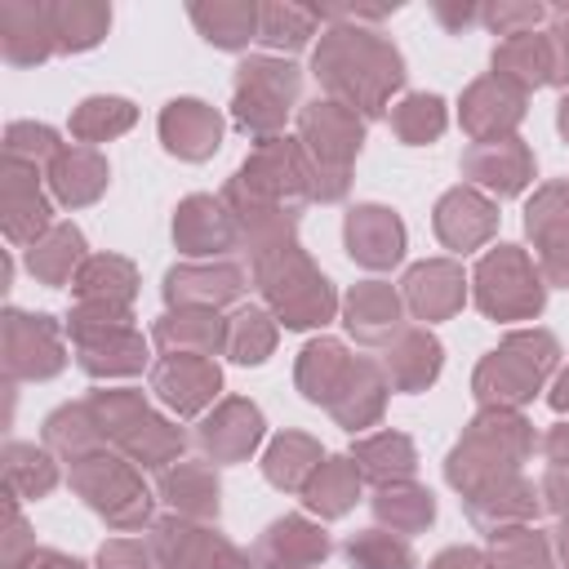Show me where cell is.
<instances>
[{
  "label": "cell",
  "mask_w": 569,
  "mask_h": 569,
  "mask_svg": "<svg viewBox=\"0 0 569 569\" xmlns=\"http://www.w3.org/2000/svg\"><path fill=\"white\" fill-rule=\"evenodd\" d=\"M316 76L342 107L351 111L360 107L365 116H378L405 71H400V53L378 31L329 27L316 49Z\"/></svg>",
  "instance_id": "1"
},
{
  "label": "cell",
  "mask_w": 569,
  "mask_h": 569,
  "mask_svg": "<svg viewBox=\"0 0 569 569\" xmlns=\"http://www.w3.org/2000/svg\"><path fill=\"white\" fill-rule=\"evenodd\" d=\"M258 280H262V293L276 302V311H280V320L289 329L325 325L333 316L329 280L316 276L293 244H280L271 258H258Z\"/></svg>",
  "instance_id": "2"
},
{
  "label": "cell",
  "mask_w": 569,
  "mask_h": 569,
  "mask_svg": "<svg viewBox=\"0 0 569 569\" xmlns=\"http://www.w3.org/2000/svg\"><path fill=\"white\" fill-rule=\"evenodd\" d=\"M298 98V67L280 58H249L236 71V124L249 133H276Z\"/></svg>",
  "instance_id": "3"
},
{
  "label": "cell",
  "mask_w": 569,
  "mask_h": 569,
  "mask_svg": "<svg viewBox=\"0 0 569 569\" xmlns=\"http://www.w3.org/2000/svg\"><path fill=\"white\" fill-rule=\"evenodd\" d=\"M556 360V347L547 333H516L507 338L476 373V391L485 400H498V405H516L525 396H533V387L542 382V373L551 369Z\"/></svg>",
  "instance_id": "4"
},
{
  "label": "cell",
  "mask_w": 569,
  "mask_h": 569,
  "mask_svg": "<svg viewBox=\"0 0 569 569\" xmlns=\"http://www.w3.org/2000/svg\"><path fill=\"white\" fill-rule=\"evenodd\" d=\"M76 485L102 516H111V525L129 529V525L147 520V493H142V485L133 480V471L124 462H116V458H76Z\"/></svg>",
  "instance_id": "5"
},
{
  "label": "cell",
  "mask_w": 569,
  "mask_h": 569,
  "mask_svg": "<svg viewBox=\"0 0 569 569\" xmlns=\"http://www.w3.org/2000/svg\"><path fill=\"white\" fill-rule=\"evenodd\" d=\"M476 280H480V307L489 316H529L542 302V289H538L529 262L507 244L480 262Z\"/></svg>",
  "instance_id": "6"
},
{
  "label": "cell",
  "mask_w": 569,
  "mask_h": 569,
  "mask_svg": "<svg viewBox=\"0 0 569 569\" xmlns=\"http://www.w3.org/2000/svg\"><path fill=\"white\" fill-rule=\"evenodd\" d=\"M4 351H9L4 365L13 378H49L62 369V347H58V329L49 325V316L9 311L4 316Z\"/></svg>",
  "instance_id": "7"
},
{
  "label": "cell",
  "mask_w": 569,
  "mask_h": 569,
  "mask_svg": "<svg viewBox=\"0 0 569 569\" xmlns=\"http://www.w3.org/2000/svg\"><path fill=\"white\" fill-rule=\"evenodd\" d=\"M302 142L320 156V169H325V164L347 169V160L360 151V120H356V111L342 107L338 98L311 102V107L302 111Z\"/></svg>",
  "instance_id": "8"
},
{
  "label": "cell",
  "mask_w": 569,
  "mask_h": 569,
  "mask_svg": "<svg viewBox=\"0 0 569 569\" xmlns=\"http://www.w3.org/2000/svg\"><path fill=\"white\" fill-rule=\"evenodd\" d=\"M0 44L9 62H44L58 40L49 22V4L36 0H4L0 4Z\"/></svg>",
  "instance_id": "9"
},
{
  "label": "cell",
  "mask_w": 569,
  "mask_h": 569,
  "mask_svg": "<svg viewBox=\"0 0 569 569\" xmlns=\"http://www.w3.org/2000/svg\"><path fill=\"white\" fill-rule=\"evenodd\" d=\"M520 102H525V89H516L511 80L502 76H489V80H476L462 98V120L467 129L480 138V142H502V133L520 120Z\"/></svg>",
  "instance_id": "10"
},
{
  "label": "cell",
  "mask_w": 569,
  "mask_h": 569,
  "mask_svg": "<svg viewBox=\"0 0 569 569\" xmlns=\"http://www.w3.org/2000/svg\"><path fill=\"white\" fill-rule=\"evenodd\" d=\"M156 556L169 569H244L240 556L227 542H218L204 529L178 525V520L156 525Z\"/></svg>",
  "instance_id": "11"
},
{
  "label": "cell",
  "mask_w": 569,
  "mask_h": 569,
  "mask_svg": "<svg viewBox=\"0 0 569 569\" xmlns=\"http://www.w3.org/2000/svg\"><path fill=\"white\" fill-rule=\"evenodd\" d=\"M151 387L160 391L164 405H173L178 413H196L200 405L213 400L218 391V369L204 356H164L151 373Z\"/></svg>",
  "instance_id": "12"
},
{
  "label": "cell",
  "mask_w": 569,
  "mask_h": 569,
  "mask_svg": "<svg viewBox=\"0 0 569 569\" xmlns=\"http://www.w3.org/2000/svg\"><path fill=\"white\" fill-rule=\"evenodd\" d=\"M160 133H164V147L173 156H187V160H204L218 138H222V120L213 107L196 102V98H178L164 107L160 116Z\"/></svg>",
  "instance_id": "13"
},
{
  "label": "cell",
  "mask_w": 569,
  "mask_h": 569,
  "mask_svg": "<svg viewBox=\"0 0 569 569\" xmlns=\"http://www.w3.org/2000/svg\"><path fill=\"white\" fill-rule=\"evenodd\" d=\"M4 231L9 240H27L36 244L49 231V204L36 187V164L9 160V178H4Z\"/></svg>",
  "instance_id": "14"
},
{
  "label": "cell",
  "mask_w": 569,
  "mask_h": 569,
  "mask_svg": "<svg viewBox=\"0 0 569 569\" xmlns=\"http://www.w3.org/2000/svg\"><path fill=\"white\" fill-rule=\"evenodd\" d=\"M347 244H351V258L356 262H365V267H391L400 258V249H405V227L387 209L365 204V209H351V218H347Z\"/></svg>",
  "instance_id": "15"
},
{
  "label": "cell",
  "mask_w": 569,
  "mask_h": 569,
  "mask_svg": "<svg viewBox=\"0 0 569 569\" xmlns=\"http://www.w3.org/2000/svg\"><path fill=\"white\" fill-rule=\"evenodd\" d=\"M462 169H467L476 182L493 187L498 196H511V191H520V187L529 182L533 160H529V151H525L516 138H502V142H476V147L467 151Z\"/></svg>",
  "instance_id": "16"
},
{
  "label": "cell",
  "mask_w": 569,
  "mask_h": 569,
  "mask_svg": "<svg viewBox=\"0 0 569 569\" xmlns=\"http://www.w3.org/2000/svg\"><path fill=\"white\" fill-rule=\"evenodd\" d=\"M493 76L511 80L516 89H533V84H547L556 76L551 67V40L547 36H511L493 49Z\"/></svg>",
  "instance_id": "17"
},
{
  "label": "cell",
  "mask_w": 569,
  "mask_h": 569,
  "mask_svg": "<svg viewBox=\"0 0 569 569\" xmlns=\"http://www.w3.org/2000/svg\"><path fill=\"white\" fill-rule=\"evenodd\" d=\"M200 36L218 49H240L258 36V4L249 0H213V4H191L187 9Z\"/></svg>",
  "instance_id": "18"
},
{
  "label": "cell",
  "mask_w": 569,
  "mask_h": 569,
  "mask_svg": "<svg viewBox=\"0 0 569 569\" xmlns=\"http://www.w3.org/2000/svg\"><path fill=\"white\" fill-rule=\"evenodd\" d=\"M173 236H178V244H182L187 253H222V249H231V240H236L231 218H227L213 200H204V196H196V200H187V204L178 209Z\"/></svg>",
  "instance_id": "19"
},
{
  "label": "cell",
  "mask_w": 569,
  "mask_h": 569,
  "mask_svg": "<svg viewBox=\"0 0 569 569\" xmlns=\"http://www.w3.org/2000/svg\"><path fill=\"white\" fill-rule=\"evenodd\" d=\"M258 436H262V418H258L253 405H240V400L222 405V409L200 427V445H204L213 458H240V453H249V449L258 445Z\"/></svg>",
  "instance_id": "20"
},
{
  "label": "cell",
  "mask_w": 569,
  "mask_h": 569,
  "mask_svg": "<svg viewBox=\"0 0 569 569\" xmlns=\"http://www.w3.org/2000/svg\"><path fill=\"white\" fill-rule=\"evenodd\" d=\"M49 22H53V40L58 49L76 53V49H93L107 27H111V9L98 0H53L49 4Z\"/></svg>",
  "instance_id": "21"
},
{
  "label": "cell",
  "mask_w": 569,
  "mask_h": 569,
  "mask_svg": "<svg viewBox=\"0 0 569 569\" xmlns=\"http://www.w3.org/2000/svg\"><path fill=\"white\" fill-rule=\"evenodd\" d=\"M49 182H53L58 200L84 204V200H93L107 187V164L89 147H71V151H58L49 160Z\"/></svg>",
  "instance_id": "22"
},
{
  "label": "cell",
  "mask_w": 569,
  "mask_h": 569,
  "mask_svg": "<svg viewBox=\"0 0 569 569\" xmlns=\"http://www.w3.org/2000/svg\"><path fill=\"white\" fill-rule=\"evenodd\" d=\"M436 231L445 236V244H453V249H471L476 240H485V236L493 231V209H489L476 191H453V196L440 200Z\"/></svg>",
  "instance_id": "23"
},
{
  "label": "cell",
  "mask_w": 569,
  "mask_h": 569,
  "mask_svg": "<svg viewBox=\"0 0 569 569\" xmlns=\"http://www.w3.org/2000/svg\"><path fill=\"white\" fill-rule=\"evenodd\" d=\"M356 373V365L347 360V351L338 342H311L302 351V365H298V382L311 400H338V391L347 387V378Z\"/></svg>",
  "instance_id": "24"
},
{
  "label": "cell",
  "mask_w": 569,
  "mask_h": 569,
  "mask_svg": "<svg viewBox=\"0 0 569 569\" xmlns=\"http://www.w3.org/2000/svg\"><path fill=\"white\" fill-rule=\"evenodd\" d=\"M236 293H240V271L236 267H204V271L182 267V271L169 276V302H187V307H200V311H209V307H218Z\"/></svg>",
  "instance_id": "25"
},
{
  "label": "cell",
  "mask_w": 569,
  "mask_h": 569,
  "mask_svg": "<svg viewBox=\"0 0 569 569\" xmlns=\"http://www.w3.org/2000/svg\"><path fill=\"white\" fill-rule=\"evenodd\" d=\"M396 320H400V302H396L391 284L369 280V284H360V289L351 293V302H347V325H351V333L365 338V342L387 338V333L396 329Z\"/></svg>",
  "instance_id": "26"
},
{
  "label": "cell",
  "mask_w": 569,
  "mask_h": 569,
  "mask_svg": "<svg viewBox=\"0 0 569 569\" xmlns=\"http://www.w3.org/2000/svg\"><path fill=\"white\" fill-rule=\"evenodd\" d=\"M405 293H409L418 316H445L462 302V276L449 262H427V267L409 271Z\"/></svg>",
  "instance_id": "27"
},
{
  "label": "cell",
  "mask_w": 569,
  "mask_h": 569,
  "mask_svg": "<svg viewBox=\"0 0 569 569\" xmlns=\"http://www.w3.org/2000/svg\"><path fill=\"white\" fill-rule=\"evenodd\" d=\"M76 293L89 307H124L133 293V271L120 258H89L76 276Z\"/></svg>",
  "instance_id": "28"
},
{
  "label": "cell",
  "mask_w": 569,
  "mask_h": 569,
  "mask_svg": "<svg viewBox=\"0 0 569 569\" xmlns=\"http://www.w3.org/2000/svg\"><path fill=\"white\" fill-rule=\"evenodd\" d=\"M156 338L173 347V356H204L227 338V325H218L213 311H187V316H164Z\"/></svg>",
  "instance_id": "29"
},
{
  "label": "cell",
  "mask_w": 569,
  "mask_h": 569,
  "mask_svg": "<svg viewBox=\"0 0 569 569\" xmlns=\"http://www.w3.org/2000/svg\"><path fill=\"white\" fill-rule=\"evenodd\" d=\"M316 36V13L302 4H258V40L267 49H302Z\"/></svg>",
  "instance_id": "30"
},
{
  "label": "cell",
  "mask_w": 569,
  "mask_h": 569,
  "mask_svg": "<svg viewBox=\"0 0 569 569\" xmlns=\"http://www.w3.org/2000/svg\"><path fill=\"white\" fill-rule=\"evenodd\" d=\"M76 258H80V231H76V227H49V231L27 249L31 276H40V280H49V284L67 280L71 267H76Z\"/></svg>",
  "instance_id": "31"
},
{
  "label": "cell",
  "mask_w": 569,
  "mask_h": 569,
  "mask_svg": "<svg viewBox=\"0 0 569 569\" xmlns=\"http://www.w3.org/2000/svg\"><path fill=\"white\" fill-rule=\"evenodd\" d=\"M267 551L280 560V565H316V560H325V551H329V538L316 529V525H307V520H298V516H289V520H280V525H271V533H267Z\"/></svg>",
  "instance_id": "32"
},
{
  "label": "cell",
  "mask_w": 569,
  "mask_h": 569,
  "mask_svg": "<svg viewBox=\"0 0 569 569\" xmlns=\"http://www.w3.org/2000/svg\"><path fill=\"white\" fill-rule=\"evenodd\" d=\"M4 480H9V493L13 498H44L58 480L49 453H40L36 445H9L4 453Z\"/></svg>",
  "instance_id": "33"
},
{
  "label": "cell",
  "mask_w": 569,
  "mask_h": 569,
  "mask_svg": "<svg viewBox=\"0 0 569 569\" xmlns=\"http://www.w3.org/2000/svg\"><path fill=\"white\" fill-rule=\"evenodd\" d=\"M356 489H360V467L356 462H342V458L338 462H320L316 476L307 480V502L316 511H325V516H338V511L351 507Z\"/></svg>",
  "instance_id": "34"
},
{
  "label": "cell",
  "mask_w": 569,
  "mask_h": 569,
  "mask_svg": "<svg viewBox=\"0 0 569 569\" xmlns=\"http://www.w3.org/2000/svg\"><path fill=\"white\" fill-rule=\"evenodd\" d=\"M529 236L542 244V253L569 244V187H542L525 218Z\"/></svg>",
  "instance_id": "35"
},
{
  "label": "cell",
  "mask_w": 569,
  "mask_h": 569,
  "mask_svg": "<svg viewBox=\"0 0 569 569\" xmlns=\"http://www.w3.org/2000/svg\"><path fill=\"white\" fill-rule=\"evenodd\" d=\"M387 369H391V378H396L405 391H413V387H422V382L436 378V369H440V347H436L427 333H405V338L396 342V351H387Z\"/></svg>",
  "instance_id": "36"
},
{
  "label": "cell",
  "mask_w": 569,
  "mask_h": 569,
  "mask_svg": "<svg viewBox=\"0 0 569 569\" xmlns=\"http://www.w3.org/2000/svg\"><path fill=\"white\" fill-rule=\"evenodd\" d=\"M316 467H320V449H316L307 436H284V440H276L271 453H267V480L280 485V489L307 485V480L316 476Z\"/></svg>",
  "instance_id": "37"
},
{
  "label": "cell",
  "mask_w": 569,
  "mask_h": 569,
  "mask_svg": "<svg viewBox=\"0 0 569 569\" xmlns=\"http://www.w3.org/2000/svg\"><path fill=\"white\" fill-rule=\"evenodd\" d=\"M271 342H276V329H271V316H267V311L244 307V311H236V316L227 320V338H222V347L231 351V360H240V365H258V360L271 351Z\"/></svg>",
  "instance_id": "38"
},
{
  "label": "cell",
  "mask_w": 569,
  "mask_h": 569,
  "mask_svg": "<svg viewBox=\"0 0 569 569\" xmlns=\"http://www.w3.org/2000/svg\"><path fill=\"white\" fill-rule=\"evenodd\" d=\"M160 489H164V498H169L178 511H191V516L218 511V480H213L204 467L182 462L178 471H169V476L160 480Z\"/></svg>",
  "instance_id": "39"
},
{
  "label": "cell",
  "mask_w": 569,
  "mask_h": 569,
  "mask_svg": "<svg viewBox=\"0 0 569 569\" xmlns=\"http://www.w3.org/2000/svg\"><path fill=\"white\" fill-rule=\"evenodd\" d=\"M129 124H133V107L124 98H84L71 116V133L80 142H102Z\"/></svg>",
  "instance_id": "40"
},
{
  "label": "cell",
  "mask_w": 569,
  "mask_h": 569,
  "mask_svg": "<svg viewBox=\"0 0 569 569\" xmlns=\"http://www.w3.org/2000/svg\"><path fill=\"white\" fill-rule=\"evenodd\" d=\"M356 462H360V476H373L378 485H387L413 471V449L405 436H373L356 449Z\"/></svg>",
  "instance_id": "41"
},
{
  "label": "cell",
  "mask_w": 569,
  "mask_h": 569,
  "mask_svg": "<svg viewBox=\"0 0 569 569\" xmlns=\"http://www.w3.org/2000/svg\"><path fill=\"white\" fill-rule=\"evenodd\" d=\"M347 560L351 569H413V556L400 538L382 533V529H365L347 542Z\"/></svg>",
  "instance_id": "42"
},
{
  "label": "cell",
  "mask_w": 569,
  "mask_h": 569,
  "mask_svg": "<svg viewBox=\"0 0 569 569\" xmlns=\"http://www.w3.org/2000/svg\"><path fill=\"white\" fill-rule=\"evenodd\" d=\"M391 124L405 142H431L445 129V102L431 93H413L391 111Z\"/></svg>",
  "instance_id": "43"
},
{
  "label": "cell",
  "mask_w": 569,
  "mask_h": 569,
  "mask_svg": "<svg viewBox=\"0 0 569 569\" xmlns=\"http://www.w3.org/2000/svg\"><path fill=\"white\" fill-rule=\"evenodd\" d=\"M378 516L382 520H391V529H400V533H409V529H422L431 516H436V502H431V493H422V489H382L378 493Z\"/></svg>",
  "instance_id": "44"
},
{
  "label": "cell",
  "mask_w": 569,
  "mask_h": 569,
  "mask_svg": "<svg viewBox=\"0 0 569 569\" xmlns=\"http://www.w3.org/2000/svg\"><path fill=\"white\" fill-rule=\"evenodd\" d=\"M493 569H547V547L529 529H502L493 542Z\"/></svg>",
  "instance_id": "45"
},
{
  "label": "cell",
  "mask_w": 569,
  "mask_h": 569,
  "mask_svg": "<svg viewBox=\"0 0 569 569\" xmlns=\"http://www.w3.org/2000/svg\"><path fill=\"white\" fill-rule=\"evenodd\" d=\"M9 160H22V164H36V160H53L62 147L53 138V129L44 124H9V142H4Z\"/></svg>",
  "instance_id": "46"
},
{
  "label": "cell",
  "mask_w": 569,
  "mask_h": 569,
  "mask_svg": "<svg viewBox=\"0 0 569 569\" xmlns=\"http://www.w3.org/2000/svg\"><path fill=\"white\" fill-rule=\"evenodd\" d=\"M480 22H489L498 36H529L538 22H542V4H511V0H498L493 9H480Z\"/></svg>",
  "instance_id": "47"
},
{
  "label": "cell",
  "mask_w": 569,
  "mask_h": 569,
  "mask_svg": "<svg viewBox=\"0 0 569 569\" xmlns=\"http://www.w3.org/2000/svg\"><path fill=\"white\" fill-rule=\"evenodd\" d=\"M102 569H147V556L138 542H111L102 547Z\"/></svg>",
  "instance_id": "48"
},
{
  "label": "cell",
  "mask_w": 569,
  "mask_h": 569,
  "mask_svg": "<svg viewBox=\"0 0 569 569\" xmlns=\"http://www.w3.org/2000/svg\"><path fill=\"white\" fill-rule=\"evenodd\" d=\"M547 40H551V67H556L551 80H569V18H560L547 31Z\"/></svg>",
  "instance_id": "49"
},
{
  "label": "cell",
  "mask_w": 569,
  "mask_h": 569,
  "mask_svg": "<svg viewBox=\"0 0 569 569\" xmlns=\"http://www.w3.org/2000/svg\"><path fill=\"white\" fill-rule=\"evenodd\" d=\"M542 493H547V502H551L556 511H569V471H565V467L551 471L547 485H542Z\"/></svg>",
  "instance_id": "50"
},
{
  "label": "cell",
  "mask_w": 569,
  "mask_h": 569,
  "mask_svg": "<svg viewBox=\"0 0 569 569\" xmlns=\"http://www.w3.org/2000/svg\"><path fill=\"white\" fill-rule=\"evenodd\" d=\"M436 18L445 22V27H471V22H480V9L476 4H462V9H449V4H436Z\"/></svg>",
  "instance_id": "51"
},
{
  "label": "cell",
  "mask_w": 569,
  "mask_h": 569,
  "mask_svg": "<svg viewBox=\"0 0 569 569\" xmlns=\"http://www.w3.org/2000/svg\"><path fill=\"white\" fill-rule=\"evenodd\" d=\"M431 569H489V565H485L476 551H445Z\"/></svg>",
  "instance_id": "52"
},
{
  "label": "cell",
  "mask_w": 569,
  "mask_h": 569,
  "mask_svg": "<svg viewBox=\"0 0 569 569\" xmlns=\"http://www.w3.org/2000/svg\"><path fill=\"white\" fill-rule=\"evenodd\" d=\"M547 453H551V462L569 467V427H556V431H551V440H547Z\"/></svg>",
  "instance_id": "53"
},
{
  "label": "cell",
  "mask_w": 569,
  "mask_h": 569,
  "mask_svg": "<svg viewBox=\"0 0 569 569\" xmlns=\"http://www.w3.org/2000/svg\"><path fill=\"white\" fill-rule=\"evenodd\" d=\"M31 569H80V565H76V560H67V556L44 551V556H36V560H31Z\"/></svg>",
  "instance_id": "54"
},
{
  "label": "cell",
  "mask_w": 569,
  "mask_h": 569,
  "mask_svg": "<svg viewBox=\"0 0 569 569\" xmlns=\"http://www.w3.org/2000/svg\"><path fill=\"white\" fill-rule=\"evenodd\" d=\"M551 405H556V409H569V373L556 382V391H551Z\"/></svg>",
  "instance_id": "55"
},
{
  "label": "cell",
  "mask_w": 569,
  "mask_h": 569,
  "mask_svg": "<svg viewBox=\"0 0 569 569\" xmlns=\"http://www.w3.org/2000/svg\"><path fill=\"white\" fill-rule=\"evenodd\" d=\"M560 129H565V138H569V98L560 102Z\"/></svg>",
  "instance_id": "56"
},
{
  "label": "cell",
  "mask_w": 569,
  "mask_h": 569,
  "mask_svg": "<svg viewBox=\"0 0 569 569\" xmlns=\"http://www.w3.org/2000/svg\"><path fill=\"white\" fill-rule=\"evenodd\" d=\"M560 551H565V560H569V525H565V533H560Z\"/></svg>",
  "instance_id": "57"
},
{
  "label": "cell",
  "mask_w": 569,
  "mask_h": 569,
  "mask_svg": "<svg viewBox=\"0 0 569 569\" xmlns=\"http://www.w3.org/2000/svg\"><path fill=\"white\" fill-rule=\"evenodd\" d=\"M267 569H298V565H280V560H276V565H267Z\"/></svg>",
  "instance_id": "58"
}]
</instances>
